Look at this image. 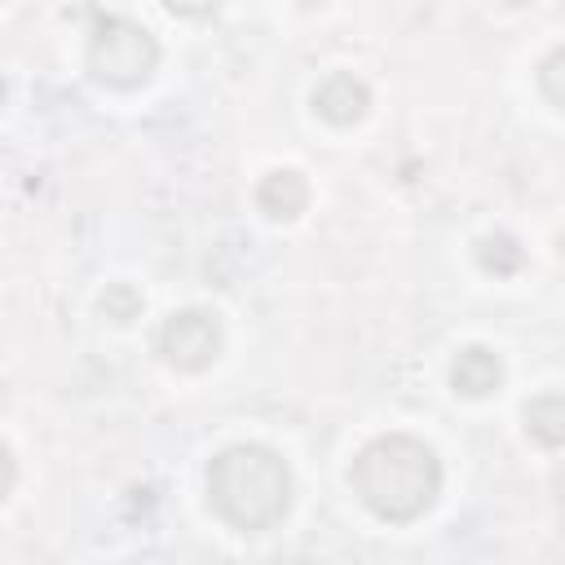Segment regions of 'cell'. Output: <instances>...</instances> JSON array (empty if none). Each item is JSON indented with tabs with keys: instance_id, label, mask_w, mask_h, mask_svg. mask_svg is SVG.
I'll return each mask as SVG.
<instances>
[{
	"instance_id": "6da1fadb",
	"label": "cell",
	"mask_w": 565,
	"mask_h": 565,
	"mask_svg": "<svg viewBox=\"0 0 565 565\" xmlns=\"http://www.w3.org/2000/svg\"><path fill=\"white\" fill-rule=\"evenodd\" d=\"M349 486L366 512H375L380 521L406 525L433 508V499L441 490V463H437L433 446H424L419 437L388 433L358 450V459L349 468Z\"/></svg>"
},
{
	"instance_id": "7a4b0ae2",
	"label": "cell",
	"mask_w": 565,
	"mask_h": 565,
	"mask_svg": "<svg viewBox=\"0 0 565 565\" xmlns=\"http://www.w3.org/2000/svg\"><path fill=\"white\" fill-rule=\"evenodd\" d=\"M207 499L243 534L269 530L291 508V472L269 446H230L207 463Z\"/></svg>"
},
{
	"instance_id": "3957f363",
	"label": "cell",
	"mask_w": 565,
	"mask_h": 565,
	"mask_svg": "<svg viewBox=\"0 0 565 565\" xmlns=\"http://www.w3.org/2000/svg\"><path fill=\"white\" fill-rule=\"evenodd\" d=\"M154 66H159L154 35L128 18H102L97 31L88 35V71L106 88H137L154 75Z\"/></svg>"
},
{
	"instance_id": "277c9868",
	"label": "cell",
	"mask_w": 565,
	"mask_h": 565,
	"mask_svg": "<svg viewBox=\"0 0 565 565\" xmlns=\"http://www.w3.org/2000/svg\"><path fill=\"white\" fill-rule=\"evenodd\" d=\"M159 353L177 371H203L221 353V322L203 309H181L159 331Z\"/></svg>"
},
{
	"instance_id": "5b68a950",
	"label": "cell",
	"mask_w": 565,
	"mask_h": 565,
	"mask_svg": "<svg viewBox=\"0 0 565 565\" xmlns=\"http://www.w3.org/2000/svg\"><path fill=\"white\" fill-rule=\"evenodd\" d=\"M366 106H371V88H366L358 75H349V71H335V75H327V79L313 88V110H318L327 124H335V128L358 124V119L366 115Z\"/></svg>"
},
{
	"instance_id": "8992f818",
	"label": "cell",
	"mask_w": 565,
	"mask_h": 565,
	"mask_svg": "<svg viewBox=\"0 0 565 565\" xmlns=\"http://www.w3.org/2000/svg\"><path fill=\"white\" fill-rule=\"evenodd\" d=\"M499 380H503V362H499V353H490L486 344H468V349L450 362V384H455V393H463V397H490V393L499 388Z\"/></svg>"
},
{
	"instance_id": "52a82bcc",
	"label": "cell",
	"mask_w": 565,
	"mask_h": 565,
	"mask_svg": "<svg viewBox=\"0 0 565 565\" xmlns=\"http://www.w3.org/2000/svg\"><path fill=\"white\" fill-rule=\"evenodd\" d=\"M256 203H260L265 216H274V221H291V216H300V212L309 207V185H305L300 172H291V168H274V172L256 185Z\"/></svg>"
},
{
	"instance_id": "ba28073f",
	"label": "cell",
	"mask_w": 565,
	"mask_h": 565,
	"mask_svg": "<svg viewBox=\"0 0 565 565\" xmlns=\"http://www.w3.org/2000/svg\"><path fill=\"white\" fill-rule=\"evenodd\" d=\"M521 419H525V433L539 446H547V450L565 446V397L561 393H539L534 402H525Z\"/></svg>"
},
{
	"instance_id": "9c48e42d",
	"label": "cell",
	"mask_w": 565,
	"mask_h": 565,
	"mask_svg": "<svg viewBox=\"0 0 565 565\" xmlns=\"http://www.w3.org/2000/svg\"><path fill=\"white\" fill-rule=\"evenodd\" d=\"M477 260H481V269H490V274H516V269L525 265V252L516 247L512 234H490V238H481Z\"/></svg>"
},
{
	"instance_id": "30bf717a",
	"label": "cell",
	"mask_w": 565,
	"mask_h": 565,
	"mask_svg": "<svg viewBox=\"0 0 565 565\" xmlns=\"http://www.w3.org/2000/svg\"><path fill=\"white\" fill-rule=\"evenodd\" d=\"M102 313H106L110 322H132V318L141 313V291L128 287V282L106 287V296H102Z\"/></svg>"
},
{
	"instance_id": "8fae6325",
	"label": "cell",
	"mask_w": 565,
	"mask_h": 565,
	"mask_svg": "<svg viewBox=\"0 0 565 565\" xmlns=\"http://www.w3.org/2000/svg\"><path fill=\"white\" fill-rule=\"evenodd\" d=\"M539 88H543L556 106H565V49H552V53L543 57V66H539Z\"/></svg>"
},
{
	"instance_id": "7c38bea8",
	"label": "cell",
	"mask_w": 565,
	"mask_h": 565,
	"mask_svg": "<svg viewBox=\"0 0 565 565\" xmlns=\"http://www.w3.org/2000/svg\"><path fill=\"white\" fill-rule=\"evenodd\" d=\"M172 13H181V18H207L221 0H163Z\"/></svg>"
}]
</instances>
